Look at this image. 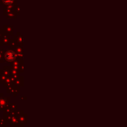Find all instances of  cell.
Segmentation results:
<instances>
[{"mask_svg": "<svg viewBox=\"0 0 127 127\" xmlns=\"http://www.w3.org/2000/svg\"><path fill=\"white\" fill-rule=\"evenodd\" d=\"M13 2V0H4V2L5 4H11Z\"/></svg>", "mask_w": 127, "mask_h": 127, "instance_id": "obj_1", "label": "cell"}]
</instances>
